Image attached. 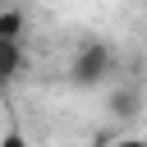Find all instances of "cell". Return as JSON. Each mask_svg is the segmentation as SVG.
Segmentation results:
<instances>
[{"mask_svg": "<svg viewBox=\"0 0 147 147\" xmlns=\"http://www.w3.org/2000/svg\"><path fill=\"white\" fill-rule=\"evenodd\" d=\"M115 46L110 41H78V51L69 55V83L74 87H101V83H110V74H115Z\"/></svg>", "mask_w": 147, "mask_h": 147, "instance_id": "6da1fadb", "label": "cell"}, {"mask_svg": "<svg viewBox=\"0 0 147 147\" xmlns=\"http://www.w3.org/2000/svg\"><path fill=\"white\" fill-rule=\"evenodd\" d=\"M23 69H28L23 41H0V83H14V78H23Z\"/></svg>", "mask_w": 147, "mask_h": 147, "instance_id": "7a4b0ae2", "label": "cell"}, {"mask_svg": "<svg viewBox=\"0 0 147 147\" xmlns=\"http://www.w3.org/2000/svg\"><path fill=\"white\" fill-rule=\"evenodd\" d=\"M28 32V14L14 5H0V41H23Z\"/></svg>", "mask_w": 147, "mask_h": 147, "instance_id": "3957f363", "label": "cell"}, {"mask_svg": "<svg viewBox=\"0 0 147 147\" xmlns=\"http://www.w3.org/2000/svg\"><path fill=\"white\" fill-rule=\"evenodd\" d=\"M138 106H142V92H138V87H115V92H110V115L133 119V115H138Z\"/></svg>", "mask_w": 147, "mask_h": 147, "instance_id": "277c9868", "label": "cell"}, {"mask_svg": "<svg viewBox=\"0 0 147 147\" xmlns=\"http://www.w3.org/2000/svg\"><path fill=\"white\" fill-rule=\"evenodd\" d=\"M0 147H28V138H23L18 129H5V133H0Z\"/></svg>", "mask_w": 147, "mask_h": 147, "instance_id": "5b68a950", "label": "cell"}, {"mask_svg": "<svg viewBox=\"0 0 147 147\" xmlns=\"http://www.w3.org/2000/svg\"><path fill=\"white\" fill-rule=\"evenodd\" d=\"M110 147H147V138H138V133H124V138H115Z\"/></svg>", "mask_w": 147, "mask_h": 147, "instance_id": "8992f818", "label": "cell"}]
</instances>
